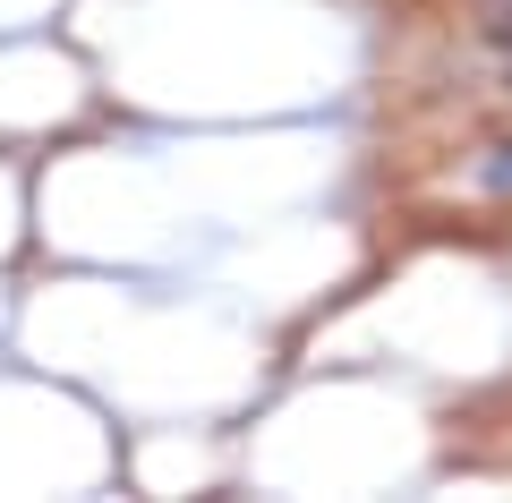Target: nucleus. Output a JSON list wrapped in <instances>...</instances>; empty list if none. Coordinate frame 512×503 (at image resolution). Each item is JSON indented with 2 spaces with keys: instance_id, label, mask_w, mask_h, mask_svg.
Segmentation results:
<instances>
[{
  "instance_id": "1",
  "label": "nucleus",
  "mask_w": 512,
  "mask_h": 503,
  "mask_svg": "<svg viewBox=\"0 0 512 503\" xmlns=\"http://www.w3.org/2000/svg\"><path fill=\"white\" fill-rule=\"evenodd\" d=\"M487 180H495V188H512V145H504V154L487 162Z\"/></svg>"
},
{
  "instance_id": "2",
  "label": "nucleus",
  "mask_w": 512,
  "mask_h": 503,
  "mask_svg": "<svg viewBox=\"0 0 512 503\" xmlns=\"http://www.w3.org/2000/svg\"><path fill=\"white\" fill-rule=\"evenodd\" d=\"M495 35H504V43H512V9H504V18H495Z\"/></svg>"
}]
</instances>
